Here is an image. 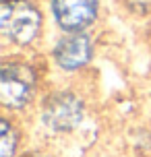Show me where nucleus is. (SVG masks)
<instances>
[{
  "label": "nucleus",
  "mask_w": 151,
  "mask_h": 157,
  "mask_svg": "<svg viewBox=\"0 0 151 157\" xmlns=\"http://www.w3.org/2000/svg\"><path fill=\"white\" fill-rule=\"evenodd\" d=\"M44 27V17L31 0H2L0 33L4 41L17 48H27L37 41Z\"/></svg>",
  "instance_id": "obj_1"
},
{
  "label": "nucleus",
  "mask_w": 151,
  "mask_h": 157,
  "mask_svg": "<svg viewBox=\"0 0 151 157\" xmlns=\"http://www.w3.org/2000/svg\"><path fill=\"white\" fill-rule=\"evenodd\" d=\"M37 93V71L21 60H4L0 66V103L4 110L21 112Z\"/></svg>",
  "instance_id": "obj_2"
},
{
  "label": "nucleus",
  "mask_w": 151,
  "mask_h": 157,
  "mask_svg": "<svg viewBox=\"0 0 151 157\" xmlns=\"http://www.w3.org/2000/svg\"><path fill=\"white\" fill-rule=\"evenodd\" d=\"M85 101L72 91H54L44 97L40 118L46 130L52 134H71L85 120Z\"/></svg>",
  "instance_id": "obj_3"
},
{
  "label": "nucleus",
  "mask_w": 151,
  "mask_h": 157,
  "mask_svg": "<svg viewBox=\"0 0 151 157\" xmlns=\"http://www.w3.org/2000/svg\"><path fill=\"white\" fill-rule=\"evenodd\" d=\"M97 15L99 0H52V17L64 33L87 31Z\"/></svg>",
  "instance_id": "obj_4"
},
{
  "label": "nucleus",
  "mask_w": 151,
  "mask_h": 157,
  "mask_svg": "<svg viewBox=\"0 0 151 157\" xmlns=\"http://www.w3.org/2000/svg\"><path fill=\"white\" fill-rule=\"evenodd\" d=\"M93 58V44L85 31L64 33L52 50V60L62 72H77Z\"/></svg>",
  "instance_id": "obj_5"
},
{
  "label": "nucleus",
  "mask_w": 151,
  "mask_h": 157,
  "mask_svg": "<svg viewBox=\"0 0 151 157\" xmlns=\"http://www.w3.org/2000/svg\"><path fill=\"white\" fill-rule=\"evenodd\" d=\"M2 157H21L19 147H21V132L8 118H2Z\"/></svg>",
  "instance_id": "obj_6"
},
{
  "label": "nucleus",
  "mask_w": 151,
  "mask_h": 157,
  "mask_svg": "<svg viewBox=\"0 0 151 157\" xmlns=\"http://www.w3.org/2000/svg\"><path fill=\"white\" fill-rule=\"evenodd\" d=\"M21 157H54V155H50V153H25V155H21Z\"/></svg>",
  "instance_id": "obj_7"
}]
</instances>
